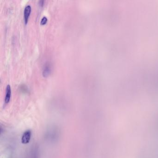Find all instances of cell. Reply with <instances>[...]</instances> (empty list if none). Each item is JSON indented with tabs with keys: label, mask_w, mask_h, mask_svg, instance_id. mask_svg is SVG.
I'll return each mask as SVG.
<instances>
[{
	"label": "cell",
	"mask_w": 158,
	"mask_h": 158,
	"mask_svg": "<svg viewBox=\"0 0 158 158\" xmlns=\"http://www.w3.org/2000/svg\"><path fill=\"white\" fill-rule=\"evenodd\" d=\"M11 96V89L10 84L7 85L6 89V95H5V103L8 104L10 100Z\"/></svg>",
	"instance_id": "7a4b0ae2"
},
{
	"label": "cell",
	"mask_w": 158,
	"mask_h": 158,
	"mask_svg": "<svg viewBox=\"0 0 158 158\" xmlns=\"http://www.w3.org/2000/svg\"><path fill=\"white\" fill-rule=\"evenodd\" d=\"M51 72V68L50 64L47 63L44 65L43 70V76L44 77H47L50 75Z\"/></svg>",
	"instance_id": "277c9868"
},
{
	"label": "cell",
	"mask_w": 158,
	"mask_h": 158,
	"mask_svg": "<svg viewBox=\"0 0 158 158\" xmlns=\"http://www.w3.org/2000/svg\"><path fill=\"white\" fill-rule=\"evenodd\" d=\"M156 128H157V129H158V117H157V119H156Z\"/></svg>",
	"instance_id": "8992f818"
},
{
	"label": "cell",
	"mask_w": 158,
	"mask_h": 158,
	"mask_svg": "<svg viewBox=\"0 0 158 158\" xmlns=\"http://www.w3.org/2000/svg\"><path fill=\"white\" fill-rule=\"evenodd\" d=\"M47 21H48V18L46 16H44L42 18L41 20L40 24L41 25H44L47 23Z\"/></svg>",
	"instance_id": "5b68a950"
},
{
	"label": "cell",
	"mask_w": 158,
	"mask_h": 158,
	"mask_svg": "<svg viewBox=\"0 0 158 158\" xmlns=\"http://www.w3.org/2000/svg\"><path fill=\"white\" fill-rule=\"evenodd\" d=\"M32 137V131L30 130H28L23 133L21 138L22 144H27L29 143Z\"/></svg>",
	"instance_id": "6da1fadb"
},
{
	"label": "cell",
	"mask_w": 158,
	"mask_h": 158,
	"mask_svg": "<svg viewBox=\"0 0 158 158\" xmlns=\"http://www.w3.org/2000/svg\"><path fill=\"white\" fill-rule=\"evenodd\" d=\"M31 11V7L30 5H27L25 7L24 11V20H25V23L28 22L29 17Z\"/></svg>",
	"instance_id": "3957f363"
},
{
	"label": "cell",
	"mask_w": 158,
	"mask_h": 158,
	"mask_svg": "<svg viewBox=\"0 0 158 158\" xmlns=\"http://www.w3.org/2000/svg\"><path fill=\"white\" fill-rule=\"evenodd\" d=\"M44 2V1H40L39 2H40V5H43Z\"/></svg>",
	"instance_id": "52a82bcc"
}]
</instances>
